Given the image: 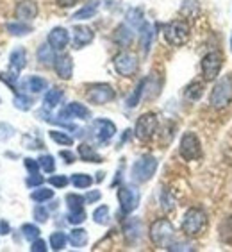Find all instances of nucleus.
Segmentation results:
<instances>
[{
    "instance_id": "nucleus-49",
    "label": "nucleus",
    "mask_w": 232,
    "mask_h": 252,
    "mask_svg": "<svg viewBox=\"0 0 232 252\" xmlns=\"http://www.w3.org/2000/svg\"><path fill=\"white\" fill-rule=\"evenodd\" d=\"M104 5H106V9L115 13V11H118L121 7V0H104Z\"/></svg>"
},
{
    "instance_id": "nucleus-35",
    "label": "nucleus",
    "mask_w": 232,
    "mask_h": 252,
    "mask_svg": "<svg viewBox=\"0 0 232 252\" xmlns=\"http://www.w3.org/2000/svg\"><path fill=\"white\" fill-rule=\"evenodd\" d=\"M72 185L79 189H86L93 185V179H91V175H87V174H73Z\"/></svg>"
},
{
    "instance_id": "nucleus-44",
    "label": "nucleus",
    "mask_w": 232,
    "mask_h": 252,
    "mask_svg": "<svg viewBox=\"0 0 232 252\" xmlns=\"http://www.w3.org/2000/svg\"><path fill=\"white\" fill-rule=\"evenodd\" d=\"M32 215H34V220H36V222H39V223H43V222H47V220H49V211H47L43 206H36V208H34V211H32Z\"/></svg>"
},
{
    "instance_id": "nucleus-1",
    "label": "nucleus",
    "mask_w": 232,
    "mask_h": 252,
    "mask_svg": "<svg viewBox=\"0 0 232 252\" xmlns=\"http://www.w3.org/2000/svg\"><path fill=\"white\" fill-rule=\"evenodd\" d=\"M207 227V215L200 208H189L184 213L182 219V233L189 238H197Z\"/></svg>"
},
{
    "instance_id": "nucleus-47",
    "label": "nucleus",
    "mask_w": 232,
    "mask_h": 252,
    "mask_svg": "<svg viewBox=\"0 0 232 252\" xmlns=\"http://www.w3.org/2000/svg\"><path fill=\"white\" fill-rule=\"evenodd\" d=\"M30 251L32 252H47V243H45L43 240L36 238V240L32 242V245H30Z\"/></svg>"
},
{
    "instance_id": "nucleus-43",
    "label": "nucleus",
    "mask_w": 232,
    "mask_h": 252,
    "mask_svg": "<svg viewBox=\"0 0 232 252\" xmlns=\"http://www.w3.org/2000/svg\"><path fill=\"white\" fill-rule=\"evenodd\" d=\"M161 208L165 209V211H172L175 208V200L174 197L168 193V191H161Z\"/></svg>"
},
{
    "instance_id": "nucleus-38",
    "label": "nucleus",
    "mask_w": 232,
    "mask_h": 252,
    "mask_svg": "<svg viewBox=\"0 0 232 252\" xmlns=\"http://www.w3.org/2000/svg\"><path fill=\"white\" fill-rule=\"evenodd\" d=\"M50 138H52L56 143H59V145H64V147L73 145V138L63 131H50Z\"/></svg>"
},
{
    "instance_id": "nucleus-52",
    "label": "nucleus",
    "mask_w": 232,
    "mask_h": 252,
    "mask_svg": "<svg viewBox=\"0 0 232 252\" xmlns=\"http://www.w3.org/2000/svg\"><path fill=\"white\" fill-rule=\"evenodd\" d=\"M168 251H193V247L188 243H170Z\"/></svg>"
},
{
    "instance_id": "nucleus-28",
    "label": "nucleus",
    "mask_w": 232,
    "mask_h": 252,
    "mask_svg": "<svg viewBox=\"0 0 232 252\" xmlns=\"http://www.w3.org/2000/svg\"><path fill=\"white\" fill-rule=\"evenodd\" d=\"M47 88H49L47 79L38 77V75H32V77H29L25 81V90H29L30 93H41Z\"/></svg>"
},
{
    "instance_id": "nucleus-36",
    "label": "nucleus",
    "mask_w": 232,
    "mask_h": 252,
    "mask_svg": "<svg viewBox=\"0 0 232 252\" xmlns=\"http://www.w3.org/2000/svg\"><path fill=\"white\" fill-rule=\"evenodd\" d=\"M109 208L107 206H98L95 211H93V220H95V223H98V225H107L109 223Z\"/></svg>"
},
{
    "instance_id": "nucleus-10",
    "label": "nucleus",
    "mask_w": 232,
    "mask_h": 252,
    "mask_svg": "<svg viewBox=\"0 0 232 252\" xmlns=\"http://www.w3.org/2000/svg\"><path fill=\"white\" fill-rule=\"evenodd\" d=\"M116 93L113 90L111 84L106 83H98V84H91L87 88V100L91 104H97V106H104L107 102L115 100Z\"/></svg>"
},
{
    "instance_id": "nucleus-18",
    "label": "nucleus",
    "mask_w": 232,
    "mask_h": 252,
    "mask_svg": "<svg viewBox=\"0 0 232 252\" xmlns=\"http://www.w3.org/2000/svg\"><path fill=\"white\" fill-rule=\"evenodd\" d=\"M143 233V227H141V220L140 219H129L123 223V236L127 238L129 243L138 242Z\"/></svg>"
},
{
    "instance_id": "nucleus-26",
    "label": "nucleus",
    "mask_w": 232,
    "mask_h": 252,
    "mask_svg": "<svg viewBox=\"0 0 232 252\" xmlns=\"http://www.w3.org/2000/svg\"><path fill=\"white\" fill-rule=\"evenodd\" d=\"M64 93L61 88H52V90H49V93L45 95V109H54V107H58L59 104H61V100H63Z\"/></svg>"
},
{
    "instance_id": "nucleus-50",
    "label": "nucleus",
    "mask_w": 232,
    "mask_h": 252,
    "mask_svg": "<svg viewBox=\"0 0 232 252\" xmlns=\"http://www.w3.org/2000/svg\"><path fill=\"white\" fill-rule=\"evenodd\" d=\"M43 177L38 174H30L29 175V179H27V186H41L43 185Z\"/></svg>"
},
{
    "instance_id": "nucleus-19",
    "label": "nucleus",
    "mask_w": 232,
    "mask_h": 252,
    "mask_svg": "<svg viewBox=\"0 0 232 252\" xmlns=\"http://www.w3.org/2000/svg\"><path fill=\"white\" fill-rule=\"evenodd\" d=\"M113 38H115V41L120 45V47H129V45L132 43V39H134V29H132L131 25L121 24L116 27Z\"/></svg>"
},
{
    "instance_id": "nucleus-4",
    "label": "nucleus",
    "mask_w": 232,
    "mask_h": 252,
    "mask_svg": "<svg viewBox=\"0 0 232 252\" xmlns=\"http://www.w3.org/2000/svg\"><path fill=\"white\" fill-rule=\"evenodd\" d=\"M232 100V79L231 77H223L220 79L216 84L211 90V95H209V104L214 107V109H222V107H227Z\"/></svg>"
},
{
    "instance_id": "nucleus-41",
    "label": "nucleus",
    "mask_w": 232,
    "mask_h": 252,
    "mask_svg": "<svg viewBox=\"0 0 232 252\" xmlns=\"http://www.w3.org/2000/svg\"><path fill=\"white\" fill-rule=\"evenodd\" d=\"M22 233H24V236L27 238V240L34 242L36 238H39V233H41V231H39L34 223H24V225H22Z\"/></svg>"
},
{
    "instance_id": "nucleus-2",
    "label": "nucleus",
    "mask_w": 232,
    "mask_h": 252,
    "mask_svg": "<svg viewBox=\"0 0 232 252\" xmlns=\"http://www.w3.org/2000/svg\"><path fill=\"white\" fill-rule=\"evenodd\" d=\"M165 39L166 43L172 45V47H182L189 41V36H191V29H189L188 22L184 20H174L170 24L165 25Z\"/></svg>"
},
{
    "instance_id": "nucleus-39",
    "label": "nucleus",
    "mask_w": 232,
    "mask_h": 252,
    "mask_svg": "<svg viewBox=\"0 0 232 252\" xmlns=\"http://www.w3.org/2000/svg\"><path fill=\"white\" fill-rule=\"evenodd\" d=\"M38 163H39V168L43 170V172H47V174H52L54 170H56V161H54V156L50 154H43L38 159Z\"/></svg>"
},
{
    "instance_id": "nucleus-16",
    "label": "nucleus",
    "mask_w": 232,
    "mask_h": 252,
    "mask_svg": "<svg viewBox=\"0 0 232 252\" xmlns=\"http://www.w3.org/2000/svg\"><path fill=\"white\" fill-rule=\"evenodd\" d=\"M93 39H95V32H93L91 27L77 25L73 29V45H75V49H84V47L91 43Z\"/></svg>"
},
{
    "instance_id": "nucleus-32",
    "label": "nucleus",
    "mask_w": 232,
    "mask_h": 252,
    "mask_svg": "<svg viewBox=\"0 0 232 252\" xmlns=\"http://www.w3.org/2000/svg\"><path fill=\"white\" fill-rule=\"evenodd\" d=\"M84 204H86V199L83 195L77 193H68L66 195V206L70 211H79V209H84Z\"/></svg>"
},
{
    "instance_id": "nucleus-34",
    "label": "nucleus",
    "mask_w": 232,
    "mask_h": 252,
    "mask_svg": "<svg viewBox=\"0 0 232 252\" xmlns=\"http://www.w3.org/2000/svg\"><path fill=\"white\" fill-rule=\"evenodd\" d=\"M66 243H68V236L64 233H61V231H56V233L50 234V247L54 251H63L66 247Z\"/></svg>"
},
{
    "instance_id": "nucleus-37",
    "label": "nucleus",
    "mask_w": 232,
    "mask_h": 252,
    "mask_svg": "<svg viewBox=\"0 0 232 252\" xmlns=\"http://www.w3.org/2000/svg\"><path fill=\"white\" fill-rule=\"evenodd\" d=\"M145 88H146V79H143V81L136 86V92L132 93L131 97H129V100H127V106L131 107V109L140 104V98H141V95H143V92H145Z\"/></svg>"
},
{
    "instance_id": "nucleus-29",
    "label": "nucleus",
    "mask_w": 232,
    "mask_h": 252,
    "mask_svg": "<svg viewBox=\"0 0 232 252\" xmlns=\"http://www.w3.org/2000/svg\"><path fill=\"white\" fill-rule=\"evenodd\" d=\"M5 29L11 36H27V34L32 32V25L25 24V22H13V24H7L5 25Z\"/></svg>"
},
{
    "instance_id": "nucleus-56",
    "label": "nucleus",
    "mask_w": 232,
    "mask_h": 252,
    "mask_svg": "<svg viewBox=\"0 0 232 252\" xmlns=\"http://www.w3.org/2000/svg\"><path fill=\"white\" fill-rule=\"evenodd\" d=\"M231 47H232V36H231Z\"/></svg>"
},
{
    "instance_id": "nucleus-17",
    "label": "nucleus",
    "mask_w": 232,
    "mask_h": 252,
    "mask_svg": "<svg viewBox=\"0 0 232 252\" xmlns=\"http://www.w3.org/2000/svg\"><path fill=\"white\" fill-rule=\"evenodd\" d=\"M61 117L79 118V120H89V118H91V111H89L84 104H81V102H72V104H68L63 111H61Z\"/></svg>"
},
{
    "instance_id": "nucleus-9",
    "label": "nucleus",
    "mask_w": 232,
    "mask_h": 252,
    "mask_svg": "<svg viewBox=\"0 0 232 252\" xmlns=\"http://www.w3.org/2000/svg\"><path fill=\"white\" fill-rule=\"evenodd\" d=\"M113 66L121 77H132L138 72V59L131 52H118L113 59Z\"/></svg>"
},
{
    "instance_id": "nucleus-45",
    "label": "nucleus",
    "mask_w": 232,
    "mask_h": 252,
    "mask_svg": "<svg viewBox=\"0 0 232 252\" xmlns=\"http://www.w3.org/2000/svg\"><path fill=\"white\" fill-rule=\"evenodd\" d=\"M15 134V129L9 126V124H5V122H2L0 124V141H5L9 140L11 136Z\"/></svg>"
},
{
    "instance_id": "nucleus-33",
    "label": "nucleus",
    "mask_w": 232,
    "mask_h": 252,
    "mask_svg": "<svg viewBox=\"0 0 232 252\" xmlns=\"http://www.w3.org/2000/svg\"><path fill=\"white\" fill-rule=\"evenodd\" d=\"M54 197V189H49V188H43V186H39V188H36L30 193V199L34 200V202H47V200H50Z\"/></svg>"
},
{
    "instance_id": "nucleus-8",
    "label": "nucleus",
    "mask_w": 232,
    "mask_h": 252,
    "mask_svg": "<svg viewBox=\"0 0 232 252\" xmlns=\"http://www.w3.org/2000/svg\"><path fill=\"white\" fill-rule=\"evenodd\" d=\"M155 131H157V115L155 113H145V115H141L138 118L134 129V134L138 140L141 141L150 140L155 134Z\"/></svg>"
},
{
    "instance_id": "nucleus-14",
    "label": "nucleus",
    "mask_w": 232,
    "mask_h": 252,
    "mask_svg": "<svg viewBox=\"0 0 232 252\" xmlns=\"http://www.w3.org/2000/svg\"><path fill=\"white\" fill-rule=\"evenodd\" d=\"M47 43L52 47L54 50H64L70 43V32L64 27H54L49 32Z\"/></svg>"
},
{
    "instance_id": "nucleus-13",
    "label": "nucleus",
    "mask_w": 232,
    "mask_h": 252,
    "mask_svg": "<svg viewBox=\"0 0 232 252\" xmlns=\"http://www.w3.org/2000/svg\"><path fill=\"white\" fill-rule=\"evenodd\" d=\"M15 16L20 22H30L38 16V4L34 0H20L15 7Z\"/></svg>"
},
{
    "instance_id": "nucleus-54",
    "label": "nucleus",
    "mask_w": 232,
    "mask_h": 252,
    "mask_svg": "<svg viewBox=\"0 0 232 252\" xmlns=\"http://www.w3.org/2000/svg\"><path fill=\"white\" fill-rule=\"evenodd\" d=\"M77 2H79V0H56V4H58L59 7H64V9L77 5Z\"/></svg>"
},
{
    "instance_id": "nucleus-51",
    "label": "nucleus",
    "mask_w": 232,
    "mask_h": 252,
    "mask_svg": "<svg viewBox=\"0 0 232 252\" xmlns=\"http://www.w3.org/2000/svg\"><path fill=\"white\" fill-rule=\"evenodd\" d=\"M100 197H102L100 191H98V189H93V191H87L84 199H86V202L93 204V202H97V200H100Z\"/></svg>"
},
{
    "instance_id": "nucleus-6",
    "label": "nucleus",
    "mask_w": 232,
    "mask_h": 252,
    "mask_svg": "<svg viewBox=\"0 0 232 252\" xmlns=\"http://www.w3.org/2000/svg\"><path fill=\"white\" fill-rule=\"evenodd\" d=\"M179 154L186 161H197L202 158V143L195 132H184L179 143Z\"/></svg>"
},
{
    "instance_id": "nucleus-5",
    "label": "nucleus",
    "mask_w": 232,
    "mask_h": 252,
    "mask_svg": "<svg viewBox=\"0 0 232 252\" xmlns=\"http://www.w3.org/2000/svg\"><path fill=\"white\" fill-rule=\"evenodd\" d=\"M155 170H157V159H155L154 156H141L140 159L136 161L134 165H132V170H131V175H132V181L134 183H146L154 177Z\"/></svg>"
},
{
    "instance_id": "nucleus-42",
    "label": "nucleus",
    "mask_w": 232,
    "mask_h": 252,
    "mask_svg": "<svg viewBox=\"0 0 232 252\" xmlns=\"http://www.w3.org/2000/svg\"><path fill=\"white\" fill-rule=\"evenodd\" d=\"M66 220L73 225H79V223H83L86 220V213H84V209H79V211H70L66 215Z\"/></svg>"
},
{
    "instance_id": "nucleus-11",
    "label": "nucleus",
    "mask_w": 232,
    "mask_h": 252,
    "mask_svg": "<svg viewBox=\"0 0 232 252\" xmlns=\"http://www.w3.org/2000/svg\"><path fill=\"white\" fill-rule=\"evenodd\" d=\"M118 202H120L121 213L131 215L140 206V191L131 186H121L118 189Z\"/></svg>"
},
{
    "instance_id": "nucleus-55",
    "label": "nucleus",
    "mask_w": 232,
    "mask_h": 252,
    "mask_svg": "<svg viewBox=\"0 0 232 252\" xmlns=\"http://www.w3.org/2000/svg\"><path fill=\"white\" fill-rule=\"evenodd\" d=\"M7 233H9V223L0 222V234H7Z\"/></svg>"
},
{
    "instance_id": "nucleus-46",
    "label": "nucleus",
    "mask_w": 232,
    "mask_h": 252,
    "mask_svg": "<svg viewBox=\"0 0 232 252\" xmlns=\"http://www.w3.org/2000/svg\"><path fill=\"white\" fill-rule=\"evenodd\" d=\"M49 183L54 188H64V186L68 185V177L66 175H52L49 179Z\"/></svg>"
},
{
    "instance_id": "nucleus-7",
    "label": "nucleus",
    "mask_w": 232,
    "mask_h": 252,
    "mask_svg": "<svg viewBox=\"0 0 232 252\" xmlns=\"http://www.w3.org/2000/svg\"><path fill=\"white\" fill-rule=\"evenodd\" d=\"M223 66V54L220 50H213V52L205 54L200 61V70L205 81H214L220 75Z\"/></svg>"
},
{
    "instance_id": "nucleus-27",
    "label": "nucleus",
    "mask_w": 232,
    "mask_h": 252,
    "mask_svg": "<svg viewBox=\"0 0 232 252\" xmlns=\"http://www.w3.org/2000/svg\"><path fill=\"white\" fill-rule=\"evenodd\" d=\"M127 25H131L132 29H140L141 25L145 24V16H143V9L140 7H131L127 11Z\"/></svg>"
},
{
    "instance_id": "nucleus-31",
    "label": "nucleus",
    "mask_w": 232,
    "mask_h": 252,
    "mask_svg": "<svg viewBox=\"0 0 232 252\" xmlns=\"http://www.w3.org/2000/svg\"><path fill=\"white\" fill-rule=\"evenodd\" d=\"M38 61L41 64H54L56 61V54H54V49L49 43L41 45L38 49Z\"/></svg>"
},
{
    "instance_id": "nucleus-24",
    "label": "nucleus",
    "mask_w": 232,
    "mask_h": 252,
    "mask_svg": "<svg viewBox=\"0 0 232 252\" xmlns=\"http://www.w3.org/2000/svg\"><path fill=\"white\" fill-rule=\"evenodd\" d=\"M79 156H81V159L86 161V163H102L104 158L100 154H97V151L93 149V147L86 145V143H81L79 145Z\"/></svg>"
},
{
    "instance_id": "nucleus-23",
    "label": "nucleus",
    "mask_w": 232,
    "mask_h": 252,
    "mask_svg": "<svg viewBox=\"0 0 232 252\" xmlns=\"http://www.w3.org/2000/svg\"><path fill=\"white\" fill-rule=\"evenodd\" d=\"M203 90H205V86H203L202 81H193V83H189L188 86L184 88V97L191 102H197L202 98Z\"/></svg>"
},
{
    "instance_id": "nucleus-40",
    "label": "nucleus",
    "mask_w": 232,
    "mask_h": 252,
    "mask_svg": "<svg viewBox=\"0 0 232 252\" xmlns=\"http://www.w3.org/2000/svg\"><path fill=\"white\" fill-rule=\"evenodd\" d=\"M15 107L20 109V111H29L30 107H32V98L27 97V95H16L15 97Z\"/></svg>"
},
{
    "instance_id": "nucleus-30",
    "label": "nucleus",
    "mask_w": 232,
    "mask_h": 252,
    "mask_svg": "<svg viewBox=\"0 0 232 252\" xmlns=\"http://www.w3.org/2000/svg\"><path fill=\"white\" fill-rule=\"evenodd\" d=\"M68 242L72 243L73 247H84L87 243V231H84V229L81 227H75L73 231H70V236H68Z\"/></svg>"
},
{
    "instance_id": "nucleus-12",
    "label": "nucleus",
    "mask_w": 232,
    "mask_h": 252,
    "mask_svg": "<svg viewBox=\"0 0 232 252\" xmlns=\"http://www.w3.org/2000/svg\"><path fill=\"white\" fill-rule=\"evenodd\" d=\"M91 131H93V136L97 138V141H100V143H107V141L111 140L113 136L116 134V126L111 120L98 118V120L93 122Z\"/></svg>"
},
{
    "instance_id": "nucleus-22",
    "label": "nucleus",
    "mask_w": 232,
    "mask_h": 252,
    "mask_svg": "<svg viewBox=\"0 0 232 252\" xmlns=\"http://www.w3.org/2000/svg\"><path fill=\"white\" fill-rule=\"evenodd\" d=\"M152 39H154V25L145 22V24L140 27V45H141L143 54H148Z\"/></svg>"
},
{
    "instance_id": "nucleus-15",
    "label": "nucleus",
    "mask_w": 232,
    "mask_h": 252,
    "mask_svg": "<svg viewBox=\"0 0 232 252\" xmlns=\"http://www.w3.org/2000/svg\"><path fill=\"white\" fill-rule=\"evenodd\" d=\"M54 68H56V73L59 77L64 79V81H70L73 75V59L68 54H61L54 61Z\"/></svg>"
},
{
    "instance_id": "nucleus-3",
    "label": "nucleus",
    "mask_w": 232,
    "mask_h": 252,
    "mask_svg": "<svg viewBox=\"0 0 232 252\" xmlns=\"http://www.w3.org/2000/svg\"><path fill=\"white\" fill-rule=\"evenodd\" d=\"M175 236V229L168 219H157L152 225H150V240L155 247L159 249H168Z\"/></svg>"
},
{
    "instance_id": "nucleus-25",
    "label": "nucleus",
    "mask_w": 232,
    "mask_h": 252,
    "mask_svg": "<svg viewBox=\"0 0 232 252\" xmlns=\"http://www.w3.org/2000/svg\"><path fill=\"white\" fill-rule=\"evenodd\" d=\"M218 234L220 240L227 245H232V215H229L227 219H223L218 225Z\"/></svg>"
},
{
    "instance_id": "nucleus-21",
    "label": "nucleus",
    "mask_w": 232,
    "mask_h": 252,
    "mask_svg": "<svg viewBox=\"0 0 232 252\" xmlns=\"http://www.w3.org/2000/svg\"><path fill=\"white\" fill-rule=\"evenodd\" d=\"M9 66H11V72H16V73H20L27 66V52H25V49L20 47V49H15L11 52Z\"/></svg>"
},
{
    "instance_id": "nucleus-53",
    "label": "nucleus",
    "mask_w": 232,
    "mask_h": 252,
    "mask_svg": "<svg viewBox=\"0 0 232 252\" xmlns=\"http://www.w3.org/2000/svg\"><path fill=\"white\" fill-rule=\"evenodd\" d=\"M59 156L63 158L66 165H72L73 161H75V154H73V152H70V151H61V152H59Z\"/></svg>"
},
{
    "instance_id": "nucleus-48",
    "label": "nucleus",
    "mask_w": 232,
    "mask_h": 252,
    "mask_svg": "<svg viewBox=\"0 0 232 252\" xmlns=\"http://www.w3.org/2000/svg\"><path fill=\"white\" fill-rule=\"evenodd\" d=\"M25 168L29 170V174H38L39 163H38V161L30 159V158H27V159H25Z\"/></svg>"
},
{
    "instance_id": "nucleus-20",
    "label": "nucleus",
    "mask_w": 232,
    "mask_h": 252,
    "mask_svg": "<svg viewBox=\"0 0 232 252\" xmlns=\"http://www.w3.org/2000/svg\"><path fill=\"white\" fill-rule=\"evenodd\" d=\"M100 9V0H87L86 4L79 11H75V15L72 16L73 20H89L97 15Z\"/></svg>"
}]
</instances>
